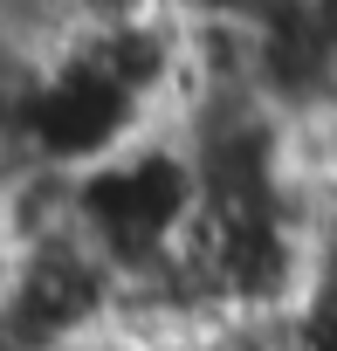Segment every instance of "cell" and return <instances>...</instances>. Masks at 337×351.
Segmentation results:
<instances>
[{"label":"cell","mask_w":337,"mask_h":351,"mask_svg":"<svg viewBox=\"0 0 337 351\" xmlns=\"http://www.w3.org/2000/svg\"><path fill=\"white\" fill-rule=\"evenodd\" d=\"M49 351H131L124 337H76V344H49Z\"/></svg>","instance_id":"obj_4"},{"label":"cell","mask_w":337,"mask_h":351,"mask_svg":"<svg viewBox=\"0 0 337 351\" xmlns=\"http://www.w3.org/2000/svg\"><path fill=\"white\" fill-rule=\"evenodd\" d=\"M158 117L97 62L83 56L76 42L49 62V83H42V104L28 117V138H21V158L35 165H62V172H83L97 158H110L117 145H131L138 131H151Z\"/></svg>","instance_id":"obj_2"},{"label":"cell","mask_w":337,"mask_h":351,"mask_svg":"<svg viewBox=\"0 0 337 351\" xmlns=\"http://www.w3.org/2000/svg\"><path fill=\"white\" fill-rule=\"evenodd\" d=\"M200 207H207L200 158L173 124H151L131 145H117L110 158L76 172V234L117 276L173 262L186 248Z\"/></svg>","instance_id":"obj_1"},{"label":"cell","mask_w":337,"mask_h":351,"mask_svg":"<svg viewBox=\"0 0 337 351\" xmlns=\"http://www.w3.org/2000/svg\"><path fill=\"white\" fill-rule=\"evenodd\" d=\"M179 351H310V324L269 310H214Z\"/></svg>","instance_id":"obj_3"}]
</instances>
